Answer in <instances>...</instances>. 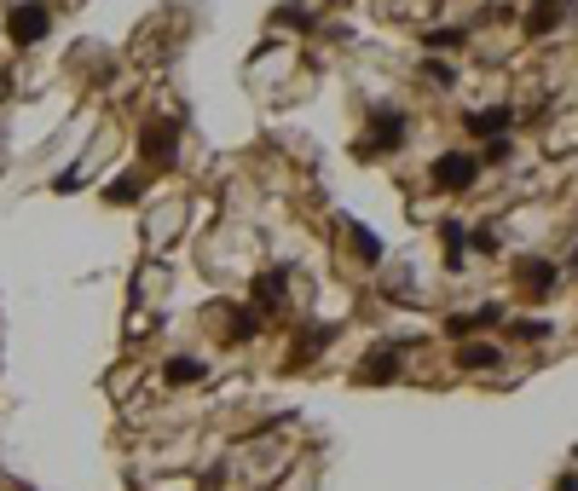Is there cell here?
<instances>
[{"mask_svg":"<svg viewBox=\"0 0 578 491\" xmlns=\"http://www.w3.org/2000/svg\"><path fill=\"white\" fill-rule=\"evenodd\" d=\"M514 283H521L526 295H550L561 283V266L555 260H521V266H514Z\"/></svg>","mask_w":578,"mask_h":491,"instance_id":"obj_6","label":"cell"},{"mask_svg":"<svg viewBox=\"0 0 578 491\" xmlns=\"http://www.w3.org/2000/svg\"><path fill=\"white\" fill-rule=\"evenodd\" d=\"M555 491H578V474H567V480H561V486H555Z\"/></svg>","mask_w":578,"mask_h":491,"instance_id":"obj_16","label":"cell"},{"mask_svg":"<svg viewBox=\"0 0 578 491\" xmlns=\"http://www.w3.org/2000/svg\"><path fill=\"white\" fill-rule=\"evenodd\" d=\"M145 156H151V162H162V168H174V156H180V122H151V128H145Z\"/></svg>","mask_w":578,"mask_h":491,"instance_id":"obj_5","label":"cell"},{"mask_svg":"<svg viewBox=\"0 0 578 491\" xmlns=\"http://www.w3.org/2000/svg\"><path fill=\"white\" fill-rule=\"evenodd\" d=\"M475 180H480V156H468V151L434 156V185L440 191H475Z\"/></svg>","mask_w":578,"mask_h":491,"instance_id":"obj_2","label":"cell"},{"mask_svg":"<svg viewBox=\"0 0 578 491\" xmlns=\"http://www.w3.org/2000/svg\"><path fill=\"white\" fill-rule=\"evenodd\" d=\"M457 364H463V370H497L504 353H497L492 341H475V347H463V353H457Z\"/></svg>","mask_w":578,"mask_h":491,"instance_id":"obj_10","label":"cell"},{"mask_svg":"<svg viewBox=\"0 0 578 491\" xmlns=\"http://www.w3.org/2000/svg\"><path fill=\"white\" fill-rule=\"evenodd\" d=\"M278 24H295V29H312V12H307V6H284V12H278Z\"/></svg>","mask_w":578,"mask_h":491,"instance_id":"obj_15","label":"cell"},{"mask_svg":"<svg viewBox=\"0 0 578 491\" xmlns=\"http://www.w3.org/2000/svg\"><path fill=\"white\" fill-rule=\"evenodd\" d=\"M46 29H53V12H46L41 0H29V6L12 12V41H18V46H35Z\"/></svg>","mask_w":578,"mask_h":491,"instance_id":"obj_4","label":"cell"},{"mask_svg":"<svg viewBox=\"0 0 578 491\" xmlns=\"http://www.w3.org/2000/svg\"><path fill=\"white\" fill-rule=\"evenodd\" d=\"M514 336H521V341H544V336H550V319H521Z\"/></svg>","mask_w":578,"mask_h":491,"instance_id":"obj_13","label":"cell"},{"mask_svg":"<svg viewBox=\"0 0 578 491\" xmlns=\"http://www.w3.org/2000/svg\"><path fill=\"white\" fill-rule=\"evenodd\" d=\"M405 133H411L405 110L377 104V110H370V122H365V151H399V145H405Z\"/></svg>","mask_w":578,"mask_h":491,"instance_id":"obj_1","label":"cell"},{"mask_svg":"<svg viewBox=\"0 0 578 491\" xmlns=\"http://www.w3.org/2000/svg\"><path fill=\"white\" fill-rule=\"evenodd\" d=\"M423 75H428L434 87H451V82H457V75H451V64H440V58H428V64H423Z\"/></svg>","mask_w":578,"mask_h":491,"instance_id":"obj_14","label":"cell"},{"mask_svg":"<svg viewBox=\"0 0 578 491\" xmlns=\"http://www.w3.org/2000/svg\"><path fill=\"white\" fill-rule=\"evenodd\" d=\"M341 231H348L353 255L365 260V266H377V260H382V237H370V226H358V220H348V226H341Z\"/></svg>","mask_w":578,"mask_h":491,"instance_id":"obj_9","label":"cell"},{"mask_svg":"<svg viewBox=\"0 0 578 491\" xmlns=\"http://www.w3.org/2000/svg\"><path fill=\"white\" fill-rule=\"evenodd\" d=\"M463 128L475 133V139H509V128H514V110H509V104L468 110V116H463Z\"/></svg>","mask_w":578,"mask_h":491,"instance_id":"obj_3","label":"cell"},{"mask_svg":"<svg viewBox=\"0 0 578 491\" xmlns=\"http://www.w3.org/2000/svg\"><path fill=\"white\" fill-rule=\"evenodd\" d=\"M428 46L434 53H451V46H463V29H428Z\"/></svg>","mask_w":578,"mask_h":491,"instance_id":"obj_12","label":"cell"},{"mask_svg":"<svg viewBox=\"0 0 578 491\" xmlns=\"http://www.w3.org/2000/svg\"><path fill=\"white\" fill-rule=\"evenodd\" d=\"M567 0H533V12H526V29H533V35H550V29L567 18Z\"/></svg>","mask_w":578,"mask_h":491,"instance_id":"obj_8","label":"cell"},{"mask_svg":"<svg viewBox=\"0 0 578 491\" xmlns=\"http://www.w3.org/2000/svg\"><path fill=\"white\" fill-rule=\"evenodd\" d=\"M399 364H405L399 347H394V353H370L365 358V382H387V376H399Z\"/></svg>","mask_w":578,"mask_h":491,"instance_id":"obj_11","label":"cell"},{"mask_svg":"<svg viewBox=\"0 0 578 491\" xmlns=\"http://www.w3.org/2000/svg\"><path fill=\"white\" fill-rule=\"evenodd\" d=\"M162 382H168V388L209 382V364H202V358H191V353H174V358H162Z\"/></svg>","mask_w":578,"mask_h":491,"instance_id":"obj_7","label":"cell"}]
</instances>
